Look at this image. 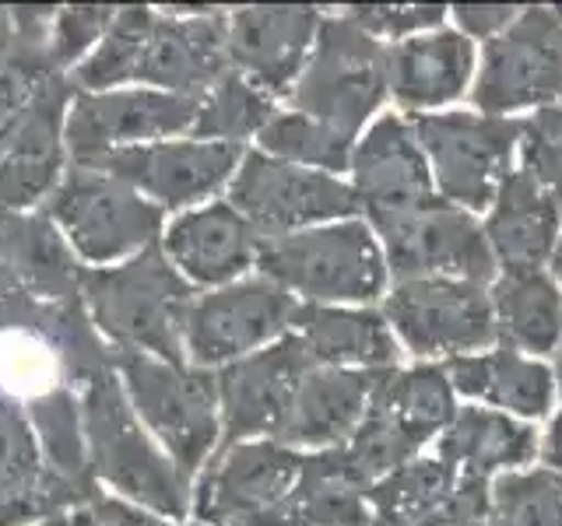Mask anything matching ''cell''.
Returning a JSON list of instances; mask_svg holds the SVG:
<instances>
[{
	"instance_id": "cell-1",
	"label": "cell",
	"mask_w": 562,
	"mask_h": 526,
	"mask_svg": "<svg viewBox=\"0 0 562 526\" xmlns=\"http://www.w3.org/2000/svg\"><path fill=\"white\" fill-rule=\"evenodd\" d=\"M81 428L88 478L95 481V488L113 491L120 502L145 508L158 519H190L193 484L140 425L116 368L95 376L81 390Z\"/></svg>"
},
{
	"instance_id": "cell-2",
	"label": "cell",
	"mask_w": 562,
	"mask_h": 526,
	"mask_svg": "<svg viewBox=\"0 0 562 526\" xmlns=\"http://www.w3.org/2000/svg\"><path fill=\"white\" fill-rule=\"evenodd\" d=\"M193 298L198 291L166 260L158 242L113 267H88L81 285L85 312L105 344L169 365H187L183 327Z\"/></svg>"
},
{
	"instance_id": "cell-3",
	"label": "cell",
	"mask_w": 562,
	"mask_h": 526,
	"mask_svg": "<svg viewBox=\"0 0 562 526\" xmlns=\"http://www.w3.org/2000/svg\"><path fill=\"white\" fill-rule=\"evenodd\" d=\"M113 368L140 425L193 484L222 446L215 373L169 365L151 355H134V351H113Z\"/></svg>"
},
{
	"instance_id": "cell-4",
	"label": "cell",
	"mask_w": 562,
	"mask_h": 526,
	"mask_svg": "<svg viewBox=\"0 0 562 526\" xmlns=\"http://www.w3.org/2000/svg\"><path fill=\"white\" fill-rule=\"evenodd\" d=\"M257 274L303 306L373 302L386 291V260L373 228L359 218L316 225L306 232L263 239Z\"/></svg>"
},
{
	"instance_id": "cell-5",
	"label": "cell",
	"mask_w": 562,
	"mask_h": 526,
	"mask_svg": "<svg viewBox=\"0 0 562 526\" xmlns=\"http://www.w3.org/2000/svg\"><path fill=\"white\" fill-rule=\"evenodd\" d=\"M85 267H113L145 253L166 232V210L92 165H67L64 180L40 207Z\"/></svg>"
},
{
	"instance_id": "cell-6",
	"label": "cell",
	"mask_w": 562,
	"mask_h": 526,
	"mask_svg": "<svg viewBox=\"0 0 562 526\" xmlns=\"http://www.w3.org/2000/svg\"><path fill=\"white\" fill-rule=\"evenodd\" d=\"M386 95V49L348 14L321 22L313 53L292 88V110L356 137Z\"/></svg>"
},
{
	"instance_id": "cell-7",
	"label": "cell",
	"mask_w": 562,
	"mask_h": 526,
	"mask_svg": "<svg viewBox=\"0 0 562 526\" xmlns=\"http://www.w3.org/2000/svg\"><path fill=\"white\" fill-rule=\"evenodd\" d=\"M369 228L380 232L386 271L397 281L457 277L474 285L496 281V256L479 221L436 193L412 207L369 215Z\"/></svg>"
},
{
	"instance_id": "cell-8",
	"label": "cell",
	"mask_w": 562,
	"mask_h": 526,
	"mask_svg": "<svg viewBox=\"0 0 562 526\" xmlns=\"http://www.w3.org/2000/svg\"><path fill=\"white\" fill-rule=\"evenodd\" d=\"M225 201L254 225L260 239H281L316 225L348 221L359 215V197L338 175L281 162L257 148L243 155L225 186Z\"/></svg>"
},
{
	"instance_id": "cell-9",
	"label": "cell",
	"mask_w": 562,
	"mask_h": 526,
	"mask_svg": "<svg viewBox=\"0 0 562 526\" xmlns=\"http://www.w3.org/2000/svg\"><path fill=\"white\" fill-rule=\"evenodd\" d=\"M306 453L274 438L228 446L193 481L190 516L201 526H285V505L303 473Z\"/></svg>"
},
{
	"instance_id": "cell-10",
	"label": "cell",
	"mask_w": 562,
	"mask_h": 526,
	"mask_svg": "<svg viewBox=\"0 0 562 526\" xmlns=\"http://www.w3.org/2000/svg\"><path fill=\"white\" fill-rule=\"evenodd\" d=\"M299 302L263 274H246L215 291H198L187 312V365L218 373L292 333Z\"/></svg>"
},
{
	"instance_id": "cell-11",
	"label": "cell",
	"mask_w": 562,
	"mask_h": 526,
	"mask_svg": "<svg viewBox=\"0 0 562 526\" xmlns=\"http://www.w3.org/2000/svg\"><path fill=\"white\" fill-rule=\"evenodd\" d=\"M412 130L432 165L439 197L464 210H482L496 201L509 175L524 123L474 113H418Z\"/></svg>"
},
{
	"instance_id": "cell-12",
	"label": "cell",
	"mask_w": 562,
	"mask_h": 526,
	"mask_svg": "<svg viewBox=\"0 0 562 526\" xmlns=\"http://www.w3.org/2000/svg\"><path fill=\"white\" fill-rule=\"evenodd\" d=\"M201 99L155 92V88H113L75 92L64 123L70 165H99L120 148L190 137Z\"/></svg>"
},
{
	"instance_id": "cell-13",
	"label": "cell",
	"mask_w": 562,
	"mask_h": 526,
	"mask_svg": "<svg viewBox=\"0 0 562 526\" xmlns=\"http://www.w3.org/2000/svg\"><path fill=\"white\" fill-rule=\"evenodd\" d=\"M562 99V14L552 8H524L514 25L485 43L474 84L482 116H499L552 105Z\"/></svg>"
},
{
	"instance_id": "cell-14",
	"label": "cell",
	"mask_w": 562,
	"mask_h": 526,
	"mask_svg": "<svg viewBox=\"0 0 562 526\" xmlns=\"http://www.w3.org/2000/svg\"><path fill=\"white\" fill-rule=\"evenodd\" d=\"M383 320L418 358H461L496 341L485 285L457 277L397 281L394 291L383 298Z\"/></svg>"
},
{
	"instance_id": "cell-15",
	"label": "cell",
	"mask_w": 562,
	"mask_h": 526,
	"mask_svg": "<svg viewBox=\"0 0 562 526\" xmlns=\"http://www.w3.org/2000/svg\"><path fill=\"white\" fill-rule=\"evenodd\" d=\"M243 145H222V140H198V137H172L155 140V145L120 148L105 155L99 165L113 172L116 180L131 183L140 197H148L166 218L183 215L201 204L218 201L243 162Z\"/></svg>"
},
{
	"instance_id": "cell-16",
	"label": "cell",
	"mask_w": 562,
	"mask_h": 526,
	"mask_svg": "<svg viewBox=\"0 0 562 526\" xmlns=\"http://www.w3.org/2000/svg\"><path fill=\"white\" fill-rule=\"evenodd\" d=\"M303 341L285 333L281 341L246 355L215 373L218 386V411H222V449L271 438L285 421L299 382L313 373Z\"/></svg>"
},
{
	"instance_id": "cell-17",
	"label": "cell",
	"mask_w": 562,
	"mask_h": 526,
	"mask_svg": "<svg viewBox=\"0 0 562 526\" xmlns=\"http://www.w3.org/2000/svg\"><path fill=\"white\" fill-rule=\"evenodd\" d=\"M222 8H155L134 88L201 99L228 70Z\"/></svg>"
},
{
	"instance_id": "cell-18",
	"label": "cell",
	"mask_w": 562,
	"mask_h": 526,
	"mask_svg": "<svg viewBox=\"0 0 562 526\" xmlns=\"http://www.w3.org/2000/svg\"><path fill=\"white\" fill-rule=\"evenodd\" d=\"M321 22L316 8H236L225 18L228 67L263 95H292Z\"/></svg>"
},
{
	"instance_id": "cell-19",
	"label": "cell",
	"mask_w": 562,
	"mask_h": 526,
	"mask_svg": "<svg viewBox=\"0 0 562 526\" xmlns=\"http://www.w3.org/2000/svg\"><path fill=\"white\" fill-rule=\"evenodd\" d=\"M260 242L254 225L225 197L169 218L158 239L166 260L193 291H215L246 277L257 267Z\"/></svg>"
},
{
	"instance_id": "cell-20",
	"label": "cell",
	"mask_w": 562,
	"mask_h": 526,
	"mask_svg": "<svg viewBox=\"0 0 562 526\" xmlns=\"http://www.w3.org/2000/svg\"><path fill=\"white\" fill-rule=\"evenodd\" d=\"M70 99H75V84L67 75H53L40 88L32 110L18 123L11 145L0 155V207L40 210L64 180L70 165L64 140Z\"/></svg>"
},
{
	"instance_id": "cell-21",
	"label": "cell",
	"mask_w": 562,
	"mask_h": 526,
	"mask_svg": "<svg viewBox=\"0 0 562 526\" xmlns=\"http://www.w3.org/2000/svg\"><path fill=\"white\" fill-rule=\"evenodd\" d=\"M85 271L43 210L0 207V302L14 295L81 302Z\"/></svg>"
},
{
	"instance_id": "cell-22",
	"label": "cell",
	"mask_w": 562,
	"mask_h": 526,
	"mask_svg": "<svg viewBox=\"0 0 562 526\" xmlns=\"http://www.w3.org/2000/svg\"><path fill=\"white\" fill-rule=\"evenodd\" d=\"M88 499L49 470L25 411L0 393V526H40Z\"/></svg>"
},
{
	"instance_id": "cell-23",
	"label": "cell",
	"mask_w": 562,
	"mask_h": 526,
	"mask_svg": "<svg viewBox=\"0 0 562 526\" xmlns=\"http://www.w3.org/2000/svg\"><path fill=\"white\" fill-rule=\"evenodd\" d=\"M383 373L386 368H313L271 438L295 453L341 449L362 425Z\"/></svg>"
},
{
	"instance_id": "cell-24",
	"label": "cell",
	"mask_w": 562,
	"mask_h": 526,
	"mask_svg": "<svg viewBox=\"0 0 562 526\" xmlns=\"http://www.w3.org/2000/svg\"><path fill=\"white\" fill-rule=\"evenodd\" d=\"M351 180L366 218L432 197L426 155L418 148L412 123L401 116H383L366 130L351 151Z\"/></svg>"
},
{
	"instance_id": "cell-25",
	"label": "cell",
	"mask_w": 562,
	"mask_h": 526,
	"mask_svg": "<svg viewBox=\"0 0 562 526\" xmlns=\"http://www.w3.org/2000/svg\"><path fill=\"white\" fill-rule=\"evenodd\" d=\"M482 232L503 274L541 271L559 242V207L531 175L517 169L503 180Z\"/></svg>"
},
{
	"instance_id": "cell-26",
	"label": "cell",
	"mask_w": 562,
	"mask_h": 526,
	"mask_svg": "<svg viewBox=\"0 0 562 526\" xmlns=\"http://www.w3.org/2000/svg\"><path fill=\"white\" fill-rule=\"evenodd\" d=\"M292 333L316 368H397L391 323L376 309L299 306Z\"/></svg>"
},
{
	"instance_id": "cell-27",
	"label": "cell",
	"mask_w": 562,
	"mask_h": 526,
	"mask_svg": "<svg viewBox=\"0 0 562 526\" xmlns=\"http://www.w3.org/2000/svg\"><path fill=\"white\" fill-rule=\"evenodd\" d=\"M474 67V46L464 32L412 35L386 49V92L404 110H432L464 92Z\"/></svg>"
},
{
	"instance_id": "cell-28",
	"label": "cell",
	"mask_w": 562,
	"mask_h": 526,
	"mask_svg": "<svg viewBox=\"0 0 562 526\" xmlns=\"http://www.w3.org/2000/svg\"><path fill=\"white\" fill-rule=\"evenodd\" d=\"M535 453L538 438L531 425L485 408H457L447 432L439 435V460L471 478H492L499 470L509 473L531 464Z\"/></svg>"
},
{
	"instance_id": "cell-29",
	"label": "cell",
	"mask_w": 562,
	"mask_h": 526,
	"mask_svg": "<svg viewBox=\"0 0 562 526\" xmlns=\"http://www.w3.org/2000/svg\"><path fill=\"white\" fill-rule=\"evenodd\" d=\"M447 376L453 390H461L464 397L496 403V408L524 414V418H541L549 414L555 382L552 373L535 358H524L520 351H485V355H461L450 358Z\"/></svg>"
},
{
	"instance_id": "cell-30",
	"label": "cell",
	"mask_w": 562,
	"mask_h": 526,
	"mask_svg": "<svg viewBox=\"0 0 562 526\" xmlns=\"http://www.w3.org/2000/svg\"><path fill=\"white\" fill-rule=\"evenodd\" d=\"M496 341L509 351L549 355L562 338V291L544 271L503 274L488 291Z\"/></svg>"
},
{
	"instance_id": "cell-31",
	"label": "cell",
	"mask_w": 562,
	"mask_h": 526,
	"mask_svg": "<svg viewBox=\"0 0 562 526\" xmlns=\"http://www.w3.org/2000/svg\"><path fill=\"white\" fill-rule=\"evenodd\" d=\"M373 403L391 414L401 428H408L418 443L432 435H443L457 414L453 386L443 365H415V368H386Z\"/></svg>"
},
{
	"instance_id": "cell-32",
	"label": "cell",
	"mask_w": 562,
	"mask_h": 526,
	"mask_svg": "<svg viewBox=\"0 0 562 526\" xmlns=\"http://www.w3.org/2000/svg\"><path fill=\"white\" fill-rule=\"evenodd\" d=\"M461 473L443 460H412L366 491L369 526H415L443 505Z\"/></svg>"
},
{
	"instance_id": "cell-33",
	"label": "cell",
	"mask_w": 562,
	"mask_h": 526,
	"mask_svg": "<svg viewBox=\"0 0 562 526\" xmlns=\"http://www.w3.org/2000/svg\"><path fill=\"white\" fill-rule=\"evenodd\" d=\"M257 151L281 158V162L316 169L327 175H341L351 169V151H356V137L327 127V123L303 116L295 110L274 113L268 127L257 134Z\"/></svg>"
},
{
	"instance_id": "cell-34",
	"label": "cell",
	"mask_w": 562,
	"mask_h": 526,
	"mask_svg": "<svg viewBox=\"0 0 562 526\" xmlns=\"http://www.w3.org/2000/svg\"><path fill=\"white\" fill-rule=\"evenodd\" d=\"M155 8H116L113 25L105 28L102 43L88 53V57L70 70V84L75 92H113V88H134L140 46L151 28Z\"/></svg>"
},
{
	"instance_id": "cell-35",
	"label": "cell",
	"mask_w": 562,
	"mask_h": 526,
	"mask_svg": "<svg viewBox=\"0 0 562 526\" xmlns=\"http://www.w3.org/2000/svg\"><path fill=\"white\" fill-rule=\"evenodd\" d=\"M274 99L263 95L260 88H254L246 78H239L236 70L211 84L201 95L198 119H193L190 137L198 140H222V145H243L246 137H257L268 119L274 116Z\"/></svg>"
},
{
	"instance_id": "cell-36",
	"label": "cell",
	"mask_w": 562,
	"mask_h": 526,
	"mask_svg": "<svg viewBox=\"0 0 562 526\" xmlns=\"http://www.w3.org/2000/svg\"><path fill=\"white\" fill-rule=\"evenodd\" d=\"M492 519L499 526H562V473L509 470L492 481Z\"/></svg>"
},
{
	"instance_id": "cell-37",
	"label": "cell",
	"mask_w": 562,
	"mask_h": 526,
	"mask_svg": "<svg viewBox=\"0 0 562 526\" xmlns=\"http://www.w3.org/2000/svg\"><path fill=\"white\" fill-rule=\"evenodd\" d=\"M341 449L348 456V464L356 467L359 478L373 488L380 478H386V473H394L397 467L412 464L415 453L422 449V443L408 428H401L397 421L380 408V403L369 400V411L362 418V425L356 428V435H351Z\"/></svg>"
},
{
	"instance_id": "cell-38",
	"label": "cell",
	"mask_w": 562,
	"mask_h": 526,
	"mask_svg": "<svg viewBox=\"0 0 562 526\" xmlns=\"http://www.w3.org/2000/svg\"><path fill=\"white\" fill-rule=\"evenodd\" d=\"M116 8L110 4H67L57 8V18H53L49 28V64L57 75H70L88 53H92L105 28L113 25Z\"/></svg>"
},
{
	"instance_id": "cell-39",
	"label": "cell",
	"mask_w": 562,
	"mask_h": 526,
	"mask_svg": "<svg viewBox=\"0 0 562 526\" xmlns=\"http://www.w3.org/2000/svg\"><path fill=\"white\" fill-rule=\"evenodd\" d=\"M524 172L549 193L562 210V99L524 119Z\"/></svg>"
},
{
	"instance_id": "cell-40",
	"label": "cell",
	"mask_w": 562,
	"mask_h": 526,
	"mask_svg": "<svg viewBox=\"0 0 562 526\" xmlns=\"http://www.w3.org/2000/svg\"><path fill=\"white\" fill-rule=\"evenodd\" d=\"M348 18L356 25H362L373 39L386 35V39H397V35L422 32V28H436L447 18V8L439 4H412V8H391V4H369V8H348Z\"/></svg>"
},
{
	"instance_id": "cell-41",
	"label": "cell",
	"mask_w": 562,
	"mask_h": 526,
	"mask_svg": "<svg viewBox=\"0 0 562 526\" xmlns=\"http://www.w3.org/2000/svg\"><path fill=\"white\" fill-rule=\"evenodd\" d=\"M70 526H201V523H169V519H158L145 508H134L120 499H105L102 491L92 495L85 505H78L75 513H67Z\"/></svg>"
},
{
	"instance_id": "cell-42",
	"label": "cell",
	"mask_w": 562,
	"mask_h": 526,
	"mask_svg": "<svg viewBox=\"0 0 562 526\" xmlns=\"http://www.w3.org/2000/svg\"><path fill=\"white\" fill-rule=\"evenodd\" d=\"M517 14L520 11L509 4H457L453 8L457 25L464 28V35H474V39H496L499 32L514 25Z\"/></svg>"
},
{
	"instance_id": "cell-43",
	"label": "cell",
	"mask_w": 562,
	"mask_h": 526,
	"mask_svg": "<svg viewBox=\"0 0 562 526\" xmlns=\"http://www.w3.org/2000/svg\"><path fill=\"white\" fill-rule=\"evenodd\" d=\"M541 456H544V464H549V470H559V473H562V411L555 414L549 435H544V449H541Z\"/></svg>"
},
{
	"instance_id": "cell-44",
	"label": "cell",
	"mask_w": 562,
	"mask_h": 526,
	"mask_svg": "<svg viewBox=\"0 0 562 526\" xmlns=\"http://www.w3.org/2000/svg\"><path fill=\"white\" fill-rule=\"evenodd\" d=\"M14 18H11V8H0V70H4L14 57Z\"/></svg>"
},
{
	"instance_id": "cell-45",
	"label": "cell",
	"mask_w": 562,
	"mask_h": 526,
	"mask_svg": "<svg viewBox=\"0 0 562 526\" xmlns=\"http://www.w3.org/2000/svg\"><path fill=\"white\" fill-rule=\"evenodd\" d=\"M552 274H555V281H562V236H559L555 253H552Z\"/></svg>"
},
{
	"instance_id": "cell-46",
	"label": "cell",
	"mask_w": 562,
	"mask_h": 526,
	"mask_svg": "<svg viewBox=\"0 0 562 526\" xmlns=\"http://www.w3.org/2000/svg\"><path fill=\"white\" fill-rule=\"evenodd\" d=\"M555 376H559V390H562V338H559V347H555Z\"/></svg>"
},
{
	"instance_id": "cell-47",
	"label": "cell",
	"mask_w": 562,
	"mask_h": 526,
	"mask_svg": "<svg viewBox=\"0 0 562 526\" xmlns=\"http://www.w3.org/2000/svg\"><path fill=\"white\" fill-rule=\"evenodd\" d=\"M40 526H70L67 516H57V519H49V523H40Z\"/></svg>"
}]
</instances>
